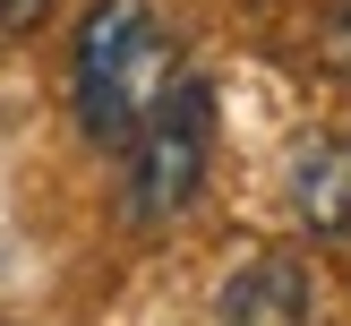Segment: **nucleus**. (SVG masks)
I'll return each instance as SVG.
<instances>
[{
	"label": "nucleus",
	"instance_id": "f03ea898",
	"mask_svg": "<svg viewBox=\"0 0 351 326\" xmlns=\"http://www.w3.org/2000/svg\"><path fill=\"white\" fill-rule=\"evenodd\" d=\"M206 172H215V86L180 78V95L129 137V181H120V198H129L137 223H171V215L197 206Z\"/></svg>",
	"mask_w": 351,
	"mask_h": 326
},
{
	"label": "nucleus",
	"instance_id": "f257e3e1",
	"mask_svg": "<svg viewBox=\"0 0 351 326\" xmlns=\"http://www.w3.org/2000/svg\"><path fill=\"white\" fill-rule=\"evenodd\" d=\"M180 95V43L146 0H95L69 34V103L95 146H120Z\"/></svg>",
	"mask_w": 351,
	"mask_h": 326
},
{
	"label": "nucleus",
	"instance_id": "7ed1b4c3",
	"mask_svg": "<svg viewBox=\"0 0 351 326\" xmlns=\"http://www.w3.org/2000/svg\"><path fill=\"white\" fill-rule=\"evenodd\" d=\"M215 326H317V283H308V257L291 249H257L223 275L215 292Z\"/></svg>",
	"mask_w": 351,
	"mask_h": 326
},
{
	"label": "nucleus",
	"instance_id": "20e7f679",
	"mask_svg": "<svg viewBox=\"0 0 351 326\" xmlns=\"http://www.w3.org/2000/svg\"><path fill=\"white\" fill-rule=\"evenodd\" d=\"M283 198L317 240H351V129H308L291 146Z\"/></svg>",
	"mask_w": 351,
	"mask_h": 326
},
{
	"label": "nucleus",
	"instance_id": "39448f33",
	"mask_svg": "<svg viewBox=\"0 0 351 326\" xmlns=\"http://www.w3.org/2000/svg\"><path fill=\"white\" fill-rule=\"evenodd\" d=\"M326 60L351 78V0H335V9H326Z\"/></svg>",
	"mask_w": 351,
	"mask_h": 326
},
{
	"label": "nucleus",
	"instance_id": "423d86ee",
	"mask_svg": "<svg viewBox=\"0 0 351 326\" xmlns=\"http://www.w3.org/2000/svg\"><path fill=\"white\" fill-rule=\"evenodd\" d=\"M43 9H51V0H0V26H34Z\"/></svg>",
	"mask_w": 351,
	"mask_h": 326
}]
</instances>
